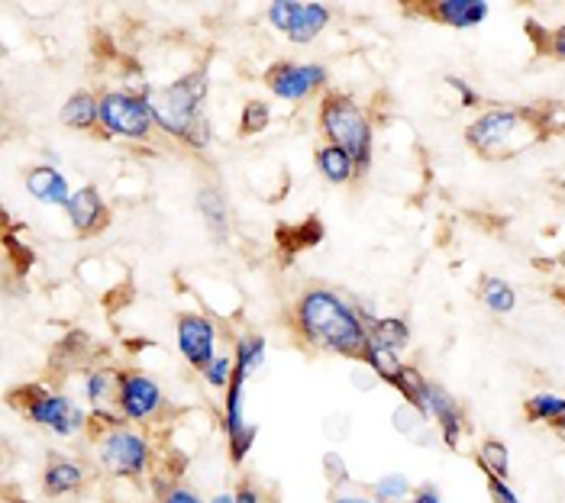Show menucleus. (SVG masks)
Segmentation results:
<instances>
[{"label": "nucleus", "mask_w": 565, "mask_h": 503, "mask_svg": "<svg viewBox=\"0 0 565 503\" xmlns=\"http://www.w3.org/2000/svg\"><path fill=\"white\" fill-rule=\"evenodd\" d=\"M291 330L295 335L320 352L362 358L369 349V323L365 313L349 303L347 297L333 288H307L291 307Z\"/></svg>", "instance_id": "1"}, {"label": "nucleus", "mask_w": 565, "mask_h": 503, "mask_svg": "<svg viewBox=\"0 0 565 503\" xmlns=\"http://www.w3.org/2000/svg\"><path fill=\"white\" fill-rule=\"evenodd\" d=\"M207 90H211L207 68H194L166 87H152L149 104H152L156 129L191 152H207L214 142L211 120L204 114Z\"/></svg>", "instance_id": "2"}, {"label": "nucleus", "mask_w": 565, "mask_h": 503, "mask_svg": "<svg viewBox=\"0 0 565 503\" xmlns=\"http://www.w3.org/2000/svg\"><path fill=\"white\" fill-rule=\"evenodd\" d=\"M550 132L546 114L533 107H491L466 126V142L472 152L491 162L514 159L533 149Z\"/></svg>", "instance_id": "3"}, {"label": "nucleus", "mask_w": 565, "mask_h": 503, "mask_svg": "<svg viewBox=\"0 0 565 503\" xmlns=\"http://www.w3.org/2000/svg\"><path fill=\"white\" fill-rule=\"evenodd\" d=\"M317 129H320L323 142L347 149L362 174L372 168L375 124H372L369 110L359 104V97H352L347 90H327L317 104Z\"/></svg>", "instance_id": "4"}, {"label": "nucleus", "mask_w": 565, "mask_h": 503, "mask_svg": "<svg viewBox=\"0 0 565 503\" xmlns=\"http://www.w3.org/2000/svg\"><path fill=\"white\" fill-rule=\"evenodd\" d=\"M97 129L107 139H124V142H146L156 132V117L149 94H132L127 87H107L97 94Z\"/></svg>", "instance_id": "5"}, {"label": "nucleus", "mask_w": 565, "mask_h": 503, "mask_svg": "<svg viewBox=\"0 0 565 503\" xmlns=\"http://www.w3.org/2000/svg\"><path fill=\"white\" fill-rule=\"evenodd\" d=\"M94 456L110 478L136 481L152 464V442L132 422H117L94 439Z\"/></svg>", "instance_id": "6"}, {"label": "nucleus", "mask_w": 565, "mask_h": 503, "mask_svg": "<svg viewBox=\"0 0 565 503\" xmlns=\"http://www.w3.org/2000/svg\"><path fill=\"white\" fill-rule=\"evenodd\" d=\"M20 410L33 426H40L58 439H78L90 429V414L68 394H58V390H45V387L26 390Z\"/></svg>", "instance_id": "7"}, {"label": "nucleus", "mask_w": 565, "mask_h": 503, "mask_svg": "<svg viewBox=\"0 0 565 503\" xmlns=\"http://www.w3.org/2000/svg\"><path fill=\"white\" fill-rule=\"evenodd\" d=\"M268 26L291 45H310L333 23V10L317 0H271L265 7Z\"/></svg>", "instance_id": "8"}, {"label": "nucleus", "mask_w": 565, "mask_h": 503, "mask_svg": "<svg viewBox=\"0 0 565 503\" xmlns=\"http://www.w3.org/2000/svg\"><path fill=\"white\" fill-rule=\"evenodd\" d=\"M330 84V72L320 62H275L265 72V87L271 90L275 100L281 104H301L310 97H323Z\"/></svg>", "instance_id": "9"}, {"label": "nucleus", "mask_w": 565, "mask_h": 503, "mask_svg": "<svg viewBox=\"0 0 565 503\" xmlns=\"http://www.w3.org/2000/svg\"><path fill=\"white\" fill-rule=\"evenodd\" d=\"M174 345H178V355L188 362V368L204 375V368L220 355L217 320L207 313H181L174 320Z\"/></svg>", "instance_id": "10"}, {"label": "nucleus", "mask_w": 565, "mask_h": 503, "mask_svg": "<svg viewBox=\"0 0 565 503\" xmlns=\"http://www.w3.org/2000/svg\"><path fill=\"white\" fill-rule=\"evenodd\" d=\"M166 407V390L149 372L139 368H127L120 372V384H117V414L127 422H149L162 414Z\"/></svg>", "instance_id": "11"}, {"label": "nucleus", "mask_w": 565, "mask_h": 503, "mask_svg": "<svg viewBox=\"0 0 565 503\" xmlns=\"http://www.w3.org/2000/svg\"><path fill=\"white\" fill-rule=\"evenodd\" d=\"M23 188H26V194H30L36 204H43V207L52 210H68L72 194H75V188L68 184V178L58 171V165H52V162L26 168Z\"/></svg>", "instance_id": "12"}, {"label": "nucleus", "mask_w": 565, "mask_h": 503, "mask_svg": "<svg viewBox=\"0 0 565 503\" xmlns=\"http://www.w3.org/2000/svg\"><path fill=\"white\" fill-rule=\"evenodd\" d=\"M65 216H68V223H72V229L78 236H94V233H100L107 226L110 207H107V201H104L97 184H82V188H75Z\"/></svg>", "instance_id": "13"}, {"label": "nucleus", "mask_w": 565, "mask_h": 503, "mask_svg": "<svg viewBox=\"0 0 565 503\" xmlns=\"http://www.w3.org/2000/svg\"><path fill=\"white\" fill-rule=\"evenodd\" d=\"M427 417L436 419L443 442H446L449 449H459V439H462V429H466L462 407H459V400H456L446 387H439L434 381H430V387H427Z\"/></svg>", "instance_id": "14"}, {"label": "nucleus", "mask_w": 565, "mask_h": 503, "mask_svg": "<svg viewBox=\"0 0 565 503\" xmlns=\"http://www.w3.org/2000/svg\"><path fill=\"white\" fill-rule=\"evenodd\" d=\"M424 10L430 20L449 30H476L488 20L491 3L488 0H434V3H424Z\"/></svg>", "instance_id": "15"}, {"label": "nucleus", "mask_w": 565, "mask_h": 503, "mask_svg": "<svg viewBox=\"0 0 565 503\" xmlns=\"http://www.w3.org/2000/svg\"><path fill=\"white\" fill-rule=\"evenodd\" d=\"M313 165H317V174L333 184V188H347L352 184L362 171L355 165V159L349 156L347 149L333 146V142H320L317 152H313Z\"/></svg>", "instance_id": "16"}, {"label": "nucleus", "mask_w": 565, "mask_h": 503, "mask_svg": "<svg viewBox=\"0 0 565 503\" xmlns=\"http://www.w3.org/2000/svg\"><path fill=\"white\" fill-rule=\"evenodd\" d=\"M87 484V468L78 459H52L43 471V491L49 497L78 494Z\"/></svg>", "instance_id": "17"}, {"label": "nucleus", "mask_w": 565, "mask_h": 503, "mask_svg": "<svg viewBox=\"0 0 565 503\" xmlns=\"http://www.w3.org/2000/svg\"><path fill=\"white\" fill-rule=\"evenodd\" d=\"M97 107H100L97 94L75 90L58 107V124L65 126V129H72V132H90V129H97Z\"/></svg>", "instance_id": "18"}, {"label": "nucleus", "mask_w": 565, "mask_h": 503, "mask_svg": "<svg viewBox=\"0 0 565 503\" xmlns=\"http://www.w3.org/2000/svg\"><path fill=\"white\" fill-rule=\"evenodd\" d=\"M117 384L120 372L114 368H94L85 377V400L90 410H117Z\"/></svg>", "instance_id": "19"}, {"label": "nucleus", "mask_w": 565, "mask_h": 503, "mask_svg": "<svg viewBox=\"0 0 565 503\" xmlns=\"http://www.w3.org/2000/svg\"><path fill=\"white\" fill-rule=\"evenodd\" d=\"M523 417L530 422H550L556 429H565V397L563 394L540 390V394L523 400Z\"/></svg>", "instance_id": "20"}, {"label": "nucleus", "mask_w": 565, "mask_h": 503, "mask_svg": "<svg viewBox=\"0 0 565 503\" xmlns=\"http://www.w3.org/2000/svg\"><path fill=\"white\" fill-rule=\"evenodd\" d=\"M265 352H268V342H265L262 333H243L236 335V342H233V362H236L239 372H246L249 377L265 365Z\"/></svg>", "instance_id": "21"}, {"label": "nucleus", "mask_w": 565, "mask_h": 503, "mask_svg": "<svg viewBox=\"0 0 565 503\" xmlns=\"http://www.w3.org/2000/svg\"><path fill=\"white\" fill-rule=\"evenodd\" d=\"M362 313H365V310H362ZM365 323H369V339L382 342L385 349L401 352V349L411 342V330H407V323H404V320H397V317H369V313H365Z\"/></svg>", "instance_id": "22"}, {"label": "nucleus", "mask_w": 565, "mask_h": 503, "mask_svg": "<svg viewBox=\"0 0 565 503\" xmlns=\"http://www.w3.org/2000/svg\"><path fill=\"white\" fill-rule=\"evenodd\" d=\"M362 362H365V365H369L375 375L382 377V381H388V384H394V381H397V375L404 372L401 352L385 349V345H382V342H375V339H369V349H365Z\"/></svg>", "instance_id": "23"}, {"label": "nucleus", "mask_w": 565, "mask_h": 503, "mask_svg": "<svg viewBox=\"0 0 565 503\" xmlns=\"http://www.w3.org/2000/svg\"><path fill=\"white\" fill-rule=\"evenodd\" d=\"M479 297L481 303H484L491 313H498V317H508V313L518 307V291H514L508 281H501V278H481Z\"/></svg>", "instance_id": "24"}, {"label": "nucleus", "mask_w": 565, "mask_h": 503, "mask_svg": "<svg viewBox=\"0 0 565 503\" xmlns=\"http://www.w3.org/2000/svg\"><path fill=\"white\" fill-rule=\"evenodd\" d=\"M479 464L484 478H504L511 474V452L501 439H484L479 449Z\"/></svg>", "instance_id": "25"}, {"label": "nucleus", "mask_w": 565, "mask_h": 503, "mask_svg": "<svg viewBox=\"0 0 565 503\" xmlns=\"http://www.w3.org/2000/svg\"><path fill=\"white\" fill-rule=\"evenodd\" d=\"M268 124H271V104L268 100L253 97V100L243 104V110H239V136H259V132L268 129Z\"/></svg>", "instance_id": "26"}, {"label": "nucleus", "mask_w": 565, "mask_h": 503, "mask_svg": "<svg viewBox=\"0 0 565 503\" xmlns=\"http://www.w3.org/2000/svg\"><path fill=\"white\" fill-rule=\"evenodd\" d=\"M198 210L204 213V220H207L214 229H223L226 220H230L226 201H223V194H220L217 188H201V191H198Z\"/></svg>", "instance_id": "27"}, {"label": "nucleus", "mask_w": 565, "mask_h": 503, "mask_svg": "<svg viewBox=\"0 0 565 503\" xmlns=\"http://www.w3.org/2000/svg\"><path fill=\"white\" fill-rule=\"evenodd\" d=\"M411 494H414V488H411V478H404V474H385L382 481H375V497L379 501L397 503L411 497Z\"/></svg>", "instance_id": "28"}, {"label": "nucleus", "mask_w": 565, "mask_h": 503, "mask_svg": "<svg viewBox=\"0 0 565 503\" xmlns=\"http://www.w3.org/2000/svg\"><path fill=\"white\" fill-rule=\"evenodd\" d=\"M233 372H236V362H233V355H217L207 368H204V381L211 384V387H217V390H226L230 387V381H233Z\"/></svg>", "instance_id": "29"}, {"label": "nucleus", "mask_w": 565, "mask_h": 503, "mask_svg": "<svg viewBox=\"0 0 565 503\" xmlns=\"http://www.w3.org/2000/svg\"><path fill=\"white\" fill-rule=\"evenodd\" d=\"M159 503H204V497L194 491V488H188V484H169L166 491H162V497H159Z\"/></svg>", "instance_id": "30"}, {"label": "nucleus", "mask_w": 565, "mask_h": 503, "mask_svg": "<svg viewBox=\"0 0 565 503\" xmlns=\"http://www.w3.org/2000/svg\"><path fill=\"white\" fill-rule=\"evenodd\" d=\"M488 494H491V503H521V497L514 494V488L504 478H488Z\"/></svg>", "instance_id": "31"}, {"label": "nucleus", "mask_w": 565, "mask_h": 503, "mask_svg": "<svg viewBox=\"0 0 565 503\" xmlns=\"http://www.w3.org/2000/svg\"><path fill=\"white\" fill-rule=\"evenodd\" d=\"M543 49H546V55H553V58L565 62V23L563 26H556L550 36H543Z\"/></svg>", "instance_id": "32"}, {"label": "nucleus", "mask_w": 565, "mask_h": 503, "mask_svg": "<svg viewBox=\"0 0 565 503\" xmlns=\"http://www.w3.org/2000/svg\"><path fill=\"white\" fill-rule=\"evenodd\" d=\"M233 497H236V503H268V497L262 494L259 484H253V481H243V484L233 491Z\"/></svg>", "instance_id": "33"}, {"label": "nucleus", "mask_w": 565, "mask_h": 503, "mask_svg": "<svg viewBox=\"0 0 565 503\" xmlns=\"http://www.w3.org/2000/svg\"><path fill=\"white\" fill-rule=\"evenodd\" d=\"M446 84L459 90V97H462V107H479L481 97H479V94H476V90H472V87H469V84L459 82V78H446Z\"/></svg>", "instance_id": "34"}, {"label": "nucleus", "mask_w": 565, "mask_h": 503, "mask_svg": "<svg viewBox=\"0 0 565 503\" xmlns=\"http://www.w3.org/2000/svg\"><path fill=\"white\" fill-rule=\"evenodd\" d=\"M411 503H443V497H439V491H436L434 484H424V488H417L411 494Z\"/></svg>", "instance_id": "35"}, {"label": "nucleus", "mask_w": 565, "mask_h": 503, "mask_svg": "<svg viewBox=\"0 0 565 503\" xmlns=\"http://www.w3.org/2000/svg\"><path fill=\"white\" fill-rule=\"evenodd\" d=\"M333 503H388V501H379V497H365V494H337Z\"/></svg>", "instance_id": "36"}, {"label": "nucleus", "mask_w": 565, "mask_h": 503, "mask_svg": "<svg viewBox=\"0 0 565 503\" xmlns=\"http://www.w3.org/2000/svg\"><path fill=\"white\" fill-rule=\"evenodd\" d=\"M207 503H236V497H233V491H217Z\"/></svg>", "instance_id": "37"}, {"label": "nucleus", "mask_w": 565, "mask_h": 503, "mask_svg": "<svg viewBox=\"0 0 565 503\" xmlns=\"http://www.w3.org/2000/svg\"><path fill=\"white\" fill-rule=\"evenodd\" d=\"M559 261H563V265H565V252H563V255H559Z\"/></svg>", "instance_id": "38"}, {"label": "nucleus", "mask_w": 565, "mask_h": 503, "mask_svg": "<svg viewBox=\"0 0 565 503\" xmlns=\"http://www.w3.org/2000/svg\"><path fill=\"white\" fill-rule=\"evenodd\" d=\"M563 303H565V288H563Z\"/></svg>", "instance_id": "39"}]
</instances>
